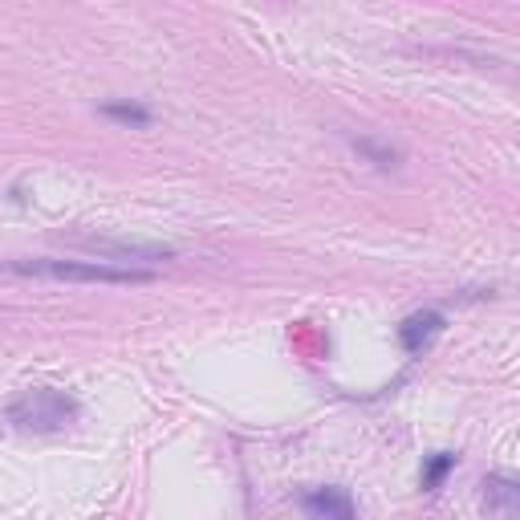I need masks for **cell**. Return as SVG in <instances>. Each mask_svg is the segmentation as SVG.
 I'll list each match as a JSON object with an SVG mask.
<instances>
[{
	"label": "cell",
	"mask_w": 520,
	"mask_h": 520,
	"mask_svg": "<svg viewBox=\"0 0 520 520\" xmlns=\"http://www.w3.org/2000/svg\"><path fill=\"white\" fill-rule=\"evenodd\" d=\"M451 468H455V455H451V451H435V455H427V464H423V488L435 492Z\"/></svg>",
	"instance_id": "7"
},
{
	"label": "cell",
	"mask_w": 520,
	"mask_h": 520,
	"mask_svg": "<svg viewBox=\"0 0 520 520\" xmlns=\"http://www.w3.org/2000/svg\"><path fill=\"white\" fill-rule=\"evenodd\" d=\"M102 114L122 118V122H135V126H147V122H151V114H147L143 106H118V102H110V106H102Z\"/></svg>",
	"instance_id": "8"
},
{
	"label": "cell",
	"mask_w": 520,
	"mask_h": 520,
	"mask_svg": "<svg viewBox=\"0 0 520 520\" xmlns=\"http://www.w3.org/2000/svg\"><path fill=\"white\" fill-rule=\"evenodd\" d=\"M86 248H94V252H102V256H114V260H135V256H143V260H163V256H171V248L167 244H135V240H86Z\"/></svg>",
	"instance_id": "6"
},
{
	"label": "cell",
	"mask_w": 520,
	"mask_h": 520,
	"mask_svg": "<svg viewBox=\"0 0 520 520\" xmlns=\"http://www.w3.org/2000/svg\"><path fill=\"white\" fill-rule=\"evenodd\" d=\"M309 520H354V500L346 488H313L301 496Z\"/></svg>",
	"instance_id": "3"
},
{
	"label": "cell",
	"mask_w": 520,
	"mask_h": 520,
	"mask_svg": "<svg viewBox=\"0 0 520 520\" xmlns=\"http://www.w3.org/2000/svg\"><path fill=\"white\" fill-rule=\"evenodd\" d=\"M520 508V484L512 476H488L484 480V512L496 520H516Z\"/></svg>",
	"instance_id": "5"
},
{
	"label": "cell",
	"mask_w": 520,
	"mask_h": 520,
	"mask_svg": "<svg viewBox=\"0 0 520 520\" xmlns=\"http://www.w3.org/2000/svg\"><path fill=\"white\" fill-rule=\"evenodd\" d=\"M443 313L439 309H419V313H411L403 325H399V342H403V350L407 354H423L439 334H443Z\"/></svg>",
	"instance_id": "4"
},
{
	"label": "cell",
	"mask_w": 520,
	"mask_h": 520,
	"mask_svg": "<svg viewBox=\"0 0 520 520\" xmlns=\"http://www.w3.org/2000/svg\"><path fill=\"white\" fill-rule=\"evenodd\" d=\"M5 419H9L17 431L53 435V431H65V427L78 419V403L65 395V390L33 386V390H21V395L5 407Z\"/></svg>",
	"instance_id": "2"
},
{
	"label": "cell",
	"mask_w": 520,
	"mask_h": 520,
	"mask_svg": "<svg viewBox=\"0 0 520 520\" xmlns=\"http://www.w3.org/2000/svg\"><path fill=\"white\" fill-rule=\"evenodd\" d=\"M0 269L21 273V277L86 281V285H147V281H155V273L122 269V265H110V260H53V256H37V260H5Z\"/></svg>",
	"instance_id": "1"
}]
</instances>
